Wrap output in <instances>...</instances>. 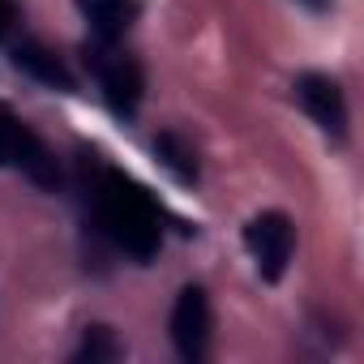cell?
<instances>
[{
	"label": "cell",
	"mask_w": 364,
	"mask_h": 364,
	"mask_svg": "<svg viewBox=\"0 0 364 364\" xmlns=\"http://www.w3.org/2000/svg\"><path fill=\"white\" fill-rule=\"evenodd\" d=\"M14 65H18L26 77L43 82V86H52V90H73V73L65 69V60H60L56 52H48L43 43H35V39H22V43L14 48Z\"/></svg>",
	"instance_id": "cell-7"
},
{
	"label": "cell",
	"mask_w": 364,
	"mask_h": 364,
	"mask_svg": "<svg viewBox=\"0 0 364 364\" xmlns=\"http://www.w3.org/2000/svg\"><path fill=\"white\" fill-rule=\"evenodd\" d=\"M77 9H82L90 35L103 43L124 39L129 26L137 22V0H77Z\"/></svg>",
	"instance_id": "cell-6"
},
{
	"label": "cell",
	"mask_w": 364,
	"mask_h": 364,
	"mask_svg": "<svg viewBox=\"0 0 364 364\" xmlns=\"http://www.w3.org/2000/svg\"><path fill=\"white\" fill-rule=\"evenodd\" d=\"M90 215L95 228L129 257L150 262L159 249V210L146 198L141 185H133L120 171H99V180L90 185Z\"/></svg>",
	"instance_id": "cell-1"
},
{
	"label": "cell",
	"mask_w": 364,
	"mask_h": 364,
	"mask_svg": "<svg viewBox=\"0 0 364 364\" xmlns=\"http://www.w3.org/2000/svg\"><path fill=\"white\" fill-rule=\"evenodd\" d=\"M82 60H86L90 77L103 86L107 107L120 120H133L137 116V103H141V65L129 52H120L116 43H103V39H90L82 48Z\"/></svg>",
	"instance_id": "cell-2"
},
{
	"label": "cell",
	"mask_w": 364,
	"mask_h": 364,
	"mask_svg": "<svg viewBox=\"0 0 364 364\" xmlns=\"http://www.w3.org/2000/svg\"><path fill=\"white\" fill-rule=\"evenodd\" d=\"M154 159L180 180V185H193L198 180V154L189 150V141L185 137H176V133H159L154 137Z\"/></svg>",
	"instance_id": "cell-8"
},
{
	"label": "cell",
	"mask_w": 364,
	"mask_h": 364,
	"mask_svg": "<svg viewBox=\"0 0 364 364\" xmlns=\"http://www.w3.org/2000/svg\"><path fill=\"white\" fill-rule=\"evenodd\" d=\"M245 249L266 283H279L296 253V228L283 210H262L245 223Z\"/></svg>",
	"instance_id": "cell-3"
},
{
	"label": "cell",
	"mask_w": 364,
	"mask_h": 364,
	"mask_svg": "<svg viewBox=\"0 0 364 364\" xmlns=\"http://www.w3.org/2000/svg\"><path fill=\"white\" fill-rule=\"evenodd\" d=\"M296 103L313 116V124L326 137H334V141L347 137V99H343V90H338L334 77H326V73H300L296 77Z\"/></svg>",
	"instance_id": "cell-5"
},
{
	"label": "cell",
	"mask_w": 364,
	"mask_h": 364,
	"mask_svg": "<svg viewBox=\"0 0 364 364\" xmlns=\"http://www.w3.org/2000/svg\"><path fill=\"white\" fill-rule=\"evenodd\" d=\"M116 355H120V343L112 338V330H107V326H90V330H86V338H82V347L73 351V360H77V364H86V360H90V364H99V360H116Z\"/></svg>",
	"instance_id": "cell-9"
},
{
	"label": "cell",
	"mask_w": 364,
	"mask_h": 364,
	"mask_svg": "<svg viewBox=\"0 0 364 364\" xmlns=\"http://www.w3.org/2000/svg\"><path fill=\"white\" fill-rule=\"evenodd\" d=\"M171 343L180 351V360H206L210 351V296L206 287L189 283V287H180L176 304H171Z\"/></svg>",
	"instance_id": "cell-4"
}]
</instances>
